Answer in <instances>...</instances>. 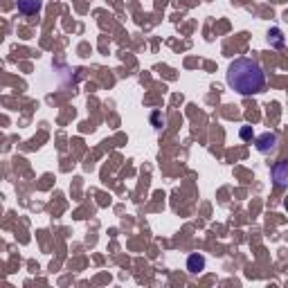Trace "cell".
Here are the masks:
<instances>
[{
  "mask_svg": "<svg viewBox=\"0 0 288 288\" xmlns=\"http://www.w3.org/2000/svg\"><path fill=\"white\" fill-rule=\"evenodd\" d=\"M227 86L239 95H257L266 88V72L255 59H237L227 68Z\"/></svg>",
  "mask_w": 288,
  "mask_h": 288,
  "instance_id": "1",
  "label": "cell"
},
{
  "mask_svg": "<svg viewBox=\"0 0 288 288\" xmlns=\"http://www.w3.org/2000/svg\"><path fill=\"white\" fill-rule=\"evenodd\" d=\"M277 144H279V135L277 133H263L257 138V149L261 153H272L277 149Z\"/></svg>",
  "mask_w": 288,
  "mask_h": 288,
  "instance_id": "2",
  "label": "cell"
},
{
  "mask_svg": "<svg viewBox=\"0 0 288 288\" xmlns=\"http://www.w3.org/2000/svg\"><path fill=\"white\" fill-rule=\"evenodd\" d=\"M43 9V0H18V12L23 16H34Z\"/></svg>",
  "mask_w": 288,
  "mask_h": 288,
  "instance_id": "3",
  "label": "cell"
},
{
  "mask_svg": "<svg viewBox=\"0 0 288 288\" xmlns=\"http://www.w3.org/2000/svg\"><path fill=\"white\" fill-rule=\"evenodd\" d=\"M272 178H275L277 187H286L288 180V164L286 162H277V167L272 169Z\"/></svg>",
  "mask_w": 288,
  "mask_h": 288,
  "instance_id": "4",
  "label": "cell"
},
{
  "mask_svg": "<svg viewBox=\"0 0 288 288\" xmlns=\"http://www.w3.org/2000/svg\"><path fill=\"white\" fill-rule=\"evenodd\" d=\"M203 268H205V259H203L201 255H192V257L187 259V270L189 272H201Z\"/></svg>",
  "mask_w": 288,
  "mask_h": 288,
  "instance_id": "5",
  "label": "cell"
},
{
  "mask_svg": "<svg viewBox=\"0 0 288 288\" xmlns=\"http://www.w3.org/2000/svg\"><path fill=\"white\" fill-rule=\"evenodd\" d=\"M270 41H272V45H275V48H282V45H284V36H282V32H279V30H277V27H275V30H272V32H270Z\"/></svg>",
  "mask_w": 288,
  "mask_h": 288,
  "instance_id": "6",
  "label": "cell"
},
{
  "mask_svg": "<svg viewBox=\"0 0 288 288\" xmlns=\"http://www.w3.org/2000/svg\"><path fill=\"white\" fill-rule=\"evenodd\" d=\"M241 138H243V140L250 138V128H248V126H245V128H241Z\"/></svg>",
  "mask_w": 288,
  "mask_h": 288,
  "instance_id": "7",
  "label": "cell"
}]
</instances>
